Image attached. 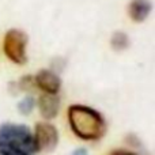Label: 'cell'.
<instances>
[{
  "label": "cell",
  "instance_id": "obj_11",
  "mask_svg": "<svg viewBox=\"0 0 155 155\" xmlns=\"http://www.w3.org/2000/svg\"><path fill=\"white\" fill-rule=\"evenodd\" d=\"M71 155H87V150H86V148H82V147L76 148V150L74 151Z\"/></svg>",
  "mask_w": 155,
  "mask_h": 155
},
{
  "label": "cell",
  "instance_id": "obj_6",
  "mask_svg": "<svg viewBox=\"0 0 155 155\" xmlns=\"http://www.w3.org/2000/svg\"><path fill=\"white\" fill-rule=\"evenodd\" d=\"M153 10V4L150 0H132L128 5V14L134 22L146 21Z\"/></svg>",
  "mask_w": 155,
  "mask_h": 155
},
{
  "label": "cell",
  "instance_id": "obj_3",
  "mask_svg": "<svg viewBox=\"0 0 155 155\" xmlns=\"http://www.w3.org/2000/svg\"><path fill=\"white\" fill-rule=\"evenodd\" d=\"M34 140L37 143L38 151H49L54 150V147L59 143V132L54 128V125L48 123H38L35 125Z\"/></svg>",
  "mask_w": 155,
  "mask_h": 155
},
{
  "label": "cell",
  "instance_id": "obj_9",
  "mask_svg": "<svg viewBox=\"0 0 155 155\" xmlns=\"http://www.w3.org/2000/svg\"><path fill=\"white\" fill-rule=\"evenodd\" d=\"M12 125L14 124H3L0 127V148L12 142Z\"/></svg>",
  "mask_w": 155,
  "mask_h": 155
},
{
  "label": "cell",
  "instance_id": "obj_7",
  "mask_svg": "<svg viewBox=\"0 0 155 155\" xmlns=\"http://www.w3.org/2000/svg\"><path fill=\"white\" fill-rule=\"evenodd\" d=\"M110 45L117 52L124 51V49H127L129 46V37L123 31H116L113 34L112 40H110Z\"/></svg>",
  "mask_w": 155,
  "mask_h": 155
},
{
  "label": "cell",
  "instance_id": "obj_8",
  "mask_svg": "<svg viewBox=\"0 0 155 155\" xmlns=\"http://www.w3.org/2000/svg\"><path fill=\"white\" fill-rule=\"evenodd\" d=\"M35 107V99L33 97H25L18 104V112L22 116H29Z\"/></svg>",
  "mask_w": 155,
  "mask_h": 155
},
{
  "label": "cell",
  "instance_id": "obj_4",
  "mask_svg": "<svg viewBox=\"0 0 155 155\" xmlns=\"http://www.w3.org/2000/svg\"><path fill=\"white\" fill-rule=\"evenodd\" d=\"M34 84L45 94H57L61 87V79L51 70H41L34 78Z\"/></svg>",
  "mask_w": 155,
  "mask_h": 155
},
{
  "label": "cell",
  "instance_id": "obj_1",
  "mask_svg": "<svg viewBox=\"0 0 155 155\" xmlns=\"http://www.w3.org/2000/svg\"><path fill=\"white\" fill-rule=\"evenodd\" d=\"M68 121H70L72 132L83 140L101 139L106 131V124L101 113L84 105L70 106Z\"/></svg>",
  "mask_w": 155,
  "mask_h": 155
},
{
  "label": "cell",
  "instance_id": "obj_10",
  "mask_svg": "<svg viewBox=\"0 0 155 155\" xmlns=\"http://www.w3.org/2000/svg\"><path fill=\"white\" fill-rule=\"evenodd\" d=\"M110 155H137V154L132 153V151H127V150H116V151H113Z\"/></svg>",
  "mask_w": 155,
  "mask_h": 155
},
{
  "label": "cell",
  "instance_id": "obj_12",
  "mask_svg": "<svg viewBox=\"0 0 155 155\" xmlns=\"http://www.w3.org/2000/svg\"><path fill=\"white\" fill-rule=\"evenodd\" d=\"M0 155H3V154H2V153H0Z\"/></svg>",
  "mask_w": 155,
  "mask_h": 155
},
{
  "label": "cell",
  "instance_id": "obj_5",
  "mask_svg": "<svg viewBox=\"0 0 155 155\" xmlns=\"http://www.w3.org/2000/svg\"><path fill=\"white\" fill-rule=\"evenodd\" d=\"M38 109L44 118L52 120L57 116L60 109V98L57 94H44L38 99Z\"/></svg>",
  "mask_w": 155,
  "mask_h": 155
},
{
  "label": "cell",
  "instance_id": "obj_2",
  "mask_svg": "<svg viewBox=\"0 0 155 155\" xmlns=\"http://www.w3.org/2000/svg\"><path fill=\"white\" fill-rule=\"evenodd\" d=\"M27 35L19 29H11L5 33L3 49L8 59L15 64H25L27 61Z\"/></svg>",
  "mask_w": 155,
  "mask_h": 155
}]
</instances>
